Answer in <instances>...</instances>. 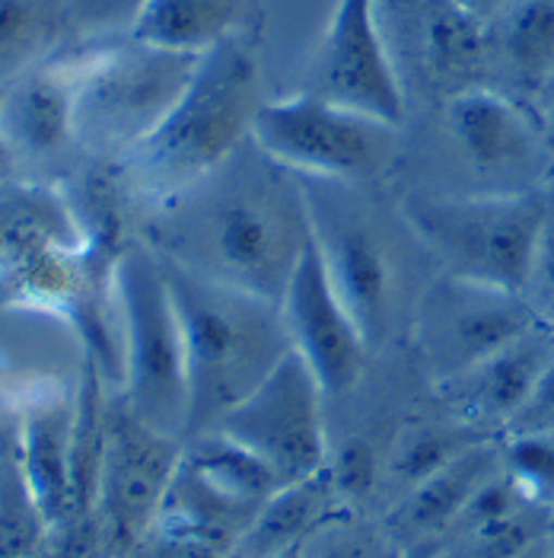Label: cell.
<instances>
[{
	"instance_id": "6da1fadb",
	"label": "cell",
	"mask_w": 554,
	"mask_h": 558,
	"mask_svg": "<svg viewBox=\"0 0 554 558\" xmlns=\"http://www.w3.org/2000/svg\"><path fill=\"white\" fill-rule=\"evenodd\" d=\"M137 236L185 271L281 306L312 217L297 172L246 141L223 167L153 202Z\"/></svg>"
},
{
	"instance_id": "7a4b0ae2",
	"label": "cell",
	"mask_w": 554,
	"mask_h": 558,
	"mask_svg": "<svg viewBox=\"0 0 554 558\" xmlns=\"http://www.w3.org/2000/svg\"><path fill=\"white\" fill-rule=\"evenodd\" d=\"M261 106L256 43L236 33L198 58L163 125L119 160L122 185L150 205L185 192L253 141Z\"/></svg>"
},
{
	"instance_id": "3957f363",
	"label": "cell",
	"mask_w": 554,
	"mask_h": 558,
	"mask_svg": "<svg viewBox=\"0 0 554 558\" xmlns=\"http://www.w3.org/2000/svg\"><path fill=\"white\" fill-rule=\"evenodd\" d=\"M163 268L185 342V440H192L217 428V422L243 402L294 344L278 303L185 271L167 258Z\"/></svg>"
},
{
	"instance_id": "277c9868",
	"label": "cell",
	"mask_w": 554,
	"mask_h": 558,
	"mask_svg": "<svg viewBox=\"0 0 554 558\" xmlns=\"http://www.w3.org/2000/svg\"><path fill=\"white\" fill-rule=\"evenodd\" d=\"M77 68L74 131L93 160H125L185 93L201 54L144 43L131 33L64 48Z\"/></svg>"
},
{
	"instance_id": "5b68a950",
	"label": "cell",
	"mask_w": 554,
	"mask_h": 558,
	"mask_svg": "<svg viewBox=\"0 0 554 558\" xmlns=\"http://www.w3.org/2000/svg\"><path fill=\"white\" fill-rule=\"evenodd\" d=\"M552 189L513 195H418L402 205L415 243L443 275L526 294Z\"/></svg>"
},
{
	"instance_id": "8992f818",
	"label": "cell",
	"mask_w": 554,
	"mask_h": 558,
	"mask_svg": "<svg viewBox=\"0 0 554 558\" xmlns=\"http://www.w3.org/2000/svg\"><path fill=\"white\" fill-rule=\"evenodd\" d=\"M112 298L122 329V399L150 428L185 440L188 371L185 342L163 258L144 236H128L112 265Z\"/></svg>"
},
{
	"instance_id": "52a82bcc",
	"label": "cell",
	"mask_w": 554,
	"mask_h": 558,
	"mask_svg": "<svg viewBox=\"0 0 554 558\" xmlns=\"http://www.w3.org/2000/svg\"><path fill=\"white\" fill-rule=\"evenodd\" d=\"M253 141L299 179L325 182H373L395 157L398 125L294 93L258 109Z\"/></svg>"
},
{
	"instance_id": "ba28073f",
	"label": "cell",
	"mask_w": 554,
	"mask_h": 558,
	"mask_svg": "<svg viewBox=\"0 0 554 558\" xmlns=\"http://www.w3.org/2000/svg\"><path fill=\"white\" fill-rule=\"evenodd\" d=\"M303 189L325 271L367 344L377 348L392 332L402 301V275L389 236L380 220L344 195L347 182L303 179Z\"/></svg>"
},
{
	"instance_id": "9c48e42d",
	"label": "cell",
	"mask_w": 554,
	"mask_h": 558,
	"mask_svg": "<svg viewBox=\"0 0 554 558\" xmlns=\"http://www.w3.org/2000/svg\"><path fill=\"white\" fill-rule=\"evenodd\" d=\"M443 125L475 175L471 195L535 192L552 182L554 144L539 116L494 86H469L443 102Z\"/></svg>"
},
{
	"instance_id": "30bf717a",
	"label": "cell",
	"mask_w": 554,
	"mask_h": 558,
	"mask_svg": "<svg viewBox=\"0 0 554 558\" xmlns=\"http://www.w3.org/2000/svg\"><path fill=\"white\" fill-rule=\"evenodd\" d=\"M322 399L309 364L299 351H287L281 364L258 384L243 402H236L220 422V434L233 437L278 475L281 485L325 473V418Z\"/></svg>"
},
{
	"instance_id": "8fae6325",
	"label": "cell",
	"mask_w": 554,
	"mask_h": 558,
	"mask_svg": "<svg viewBox=\"0 0 554 558\" xmlns=\"http://www.w3.org/2000/svg\"><path fill=\"white\" fill-rule=\"evenodd\" d=\"M542 323L526 294L436 275L418 298L415 339L436 384L471 371Z\"/></svg>"
},
{
	"instance_id": "7c38bea8",
	"label": "cell",
	"mask_w": 554,
	"mask_h": 558,
	"mask_svg": "<svg viewBox=\"0 0 554 558\" xmlns=\"http://www.w3.org/2000/svg\"><path fill=\"white\" fill-rule=\"evenodd\" d=\"M299 93L402 129L405 89L380 26V0L335 3Z\"/></svg>"
},
{
	"instance_id": "4fadbf2b",
	"label": "cell",
	"mask_w": 554,
	"mask_h": 558,
	"mask_svg": "<svg viewBox=\"0 0 554 558\" xmlns=\"http://www.w3.org/2000/svg\"><path fill=\"white\" fill-rule=\"evenodd\" d=\"M182 440L144 425L122 392L106 402V447L99 466L96 514L119 543H137L157 523L182 463Z\"/></svg>"
},
{
	"instance_id": "5bb4252c",
	"label": "cell",
	"mask_w": 554,
	"mask_h": 558,
	"mask_svg": "<svg viewBox=\"0 0 554 558\" xmlns=\"http://www.w3.org/2000/svg\"><path fill=\"white\" fill-rule=\"evenodd\" d=\"M281 313H284L294 351H299V357L316 374L325 399L342 396L357 384L367 364L370 344L338 298L325 271L322 253L316 246V236L306 243L297 268L287 281V291L281 298Z\"/></svg>"
},
{
	"instance_id": "9a60e30c",
	"label": "cell",
	"mask_w": 554,
	"mask_h": 558,
	"mask_svg": "<svg viewBox=\"0 0 554 558\" xmlns=\"http://www.w3.org/2000/svg\"><path fill=\"white\" fill-rule=\"evenodd\" d=\"M77 68L67 51H58L0 86V137L16 163L58 160L77 147L74 131Z\"/></svg>"
},
{
	"instance_id": "2e32d148",
	"label": "cell",
	"mask_w": 554,
	"mask_h": 558,
	"mask_svg": "<svg viewBox=\"0 0 554 558\" xmlns=\"http://www.w3.org/2000/svg\"><path fill=\"white\" fill-rule=\"evenodd\" d=\"M554 361V323L542 319L471 371L436 384L459 422L491 430L510 425Z\"/></svg>"
},
{
	"instance_id": "e0dca14e",
	"label": "cell",
	"mask_w": 554,
	"mask_h": 558,
	"mask_svg": "<svg viewBox=\"0 0 554 558\" xmlns=\"http://www.w3.org/2000/svg\"><path fill=\"white\" fill-rule=\"evenodd\" d=\"M74 422H77V392L67 389H51L29 399L16 422L23 470L48 533L71 523Z\"/></svg>"
},
{
	"instance_id": "ac0fdd59",
	"label": "cell",
	"mask_w": 554,
	"mask_h": 558,
	"mask_svg": "<svg viewBox=\"0 0 554 558\" xmlns=\"http://www.w3.org/2000/svg\"><path fill=\"white\" fill-rule=\"evenodd\" d=\"M501 466H504V444H497L494 437L475 444L463 457L446 463L440 473L408 488L398 508L389 517V530L395 533L398 543H408L418 549L427 539L450 536L456 517L463 514L475 488Z\"/></svg>"
},
{
	"instance_id": "d6986e66",
	"label": "cell",
	"mask_w": 554,
	"mask_h": 558,
	"mask_svg": "<svg viewBox=\"0 0 554 558\" xmlns=\"http://www.w3.org/2000/svg\"><path fill=\"white\" fill-rule=\"evenodd\" d=\"M418 43L427 77L446 96L481 86L491 61V33L481 16L456 0H418Z\"/></svg>"
},
{
	"instance_id": "ffe728a7",
	"label": "cell",
	"mask_w": 554,
	"mask_h": 558,
	"mask_svg": "<svg viewBox=\"0 0 554 558\" xmlns=\"http://www.w3.org/2000/svg\"><path fill=\"white\" fill-rule=\"evenodd\" d=\"M256 0H144L131 36L185 54H205L236 33H249Z\"/></svg>"
},
{
	"instance_id": "44dd1931",
	"label": "cell",
	"mask_w": 554,
	"mask_h": 558,
	"mask_svg": "<svg viewBox=\"0 0 554 558\" xmlns=\"http://www.w3.org/2000/svg\"><path fill=\"white\" fill-rule=\"evenodd\" d=\"M491 58L529 93L554 68V0H507L491 20Z\"/></svg>"
},
{
	"instance_id": "7402d4cb",
	"label": "cell",
	"mask_w": 554,
	"mask_h": 558,
	"mask_svg": "<svg viewBox=\"0 0 554 558\" xmlns=\"http://www.w3.org/2000/svg\"><path fill=\"white\" fill-rule=\"evenodd\" d=\"M332 473L312 475L303 482L281 485L253 517L246 533L236 539L233 558H271L291 546L303 543L322 514L325 505V485Z\"/></svg>"
},
{
	"instance_id": "603a6c76",
	"label": "cell",
	"mask_w": 554,
	"mask_h": 558,
	"mask_svg": "<svg viewBox=\"0 0 554 558\" xmlns=\"http://www.w3.org/2000/svg\"><path fill=\"white\" fill-rule=\"evenodd\" d=\"M67 0H0V86L64 51Z\"/></svg>"
},
{
	"instance_id": "cb8c5ba5",
	"label": "cell",
	"mask_w": 554,
	"mask_h": 558,
	"mask_svg": "<svg viewBox=\"0 0 554 558\" xmlns=\"http://www.w3.org/2000/svg\"><path fill=\"white\" fill-rule=\"evenodd\" d=\"M182 460L201 475L213 492L246 508H261L281 488L278 475L271 473L253 450H246L243 444H236L233 437L220 430L192 437Z\"/></svg>"
},
{
	"instance_id": "d4e9b609",
	"label": "cell",
	"mask_w": 554,
	"mask_h": 558,
	"mask_svg": "<svg viewBox=\"0 0 554 558\" xmlns=\"http://www.w3.org/2000/svg\"><path fill=\"white\" fill-rule=\"evenodd\" d=\"M48 536L20 457L16 425L0 422V558H29Z\"/></svg>"
},
{
	"instance_id": "484cf974",
	"label": "cell",
	"mask_w": 554,
	"mask_h": 558,
	"mask_svg": "<svg viewBox=\"0 0 554 558\" xmlns=\"http://www.w3.org/2000/svg\"><path fill=\"white\" fill-rule=\"evenodd\" d=\"M491 434L481 428H471L466 422H453V425H418L408 428L389 460V473L392 478L408 492L418 482H424L433 473H440L446 463H453L456 457H463L469 447L488 440Z\"/></svg>"
},
{
	"instance_id": "4316f807",
	"label": "cell",
	"mask_w": 554,
	"mask_h": 558,
	"mask_svg": "<svg viewBox=\"0 0 554 558\" xmlns=\"http://www.w3.org/2000/svg\"><path fill=\"white\" fill-rule=\"evenodd\" d=\"M552 508L549 505H529L507 520L488 523L469 530L456 539H450L443 558H513L522 553L532 539L549 533Z\"/></svg>"
},
{
	"instance_id": "83f0119b",
	"label": "cell",
	"mask_w": 554,
	"mask_h": 558,
	"mask_svg": "<svg viewBox=\"0 0 554 558\" xmlns=\"http://www.w3.org/2000/svg\"><path fill=\"white\" fill-rule=\"evenodd\" d=\"M504 466L519 482V488L539 501L554 505V430L539 434H507Z\"/></svg>"
},
{
	"instance_id": "f1b7e54d",
	"label": "cell",
	"mask_w": 554,
	"mask_h": 558,
	"mask_svg": "<svg viewBox=\"0 0 554 558\" xmlns=\"http://www.w3.org/2000/svg\"><path fill=\"white\" fill-rule=\"evenodd\" d=\"M144 0H67L71 43L86 45L128 33Z\"/></svg>"
},
{
	"instance_id": "f546056e",
	"label": "cell",
	"mask_w": 554,
	"mask_h": 558,
	"mask_svg": "<svg viewBox=\"0 0 554 558\" xmlns=\"http://www.w3.org/2000/svg\"><path fill=\"white\" fill-rule=\"evenodd\" d=\"M332 482H335V488H342L350 498L370 495V488L377 482V457H373L370 444H364V440L344 444L342 457L332 466Z\"/></svg>"
},
{
	"instance_id": "4dcf8cb0",
	"label": "cell",
	"mask_w": 554,
	"mask_h": 558,
	"mask_svg": "<svg viewBox=\"0 0 554 558\" xmlns=\"http://www.w3.org/2000/svg\"><path fill=\"white\" fill-rule=\"evenodd\" d=\"M529 303L539 310V316H554V192L552 208L545 217L542 236H539V250H535V262H532V278L526 288Z\"/></svg>"
},
{
	"instance_id": "1f68e13d",
	"label": "cell",
	"mask_w": 554,
	"mask_h": 558,
	"mask_svg": "<svg viewBox=\"0 0 554 558\" xmlns=\"http://www.w3.org/2000/svg\"><path fill=\"white\" fill-rule=\"evenodd\" d=\"M539 430H554V361L529 392L519 415L507 425V434H539Z\"/></svg>"
},
{
	"instance_id": "d6a6232c",
	"label": "cell",
	"mask_w": 554,
	"mask_h": 558,
	"mask_svg": "<svg viewBox=\"0 0 554 558\" xmlns=\"http://www.w3.org/2000/svg\"><path fill=\"white\" fill-rule=\"evenodd\" d=\"M303 558H364V549L354 536H347L344 530H312L303 539Z\"/></svg>"
},
{
	"instance_id": "836d02e7",
	"label": "cell",
	"mask_w": 554,
	"mask_h": 558,
	"mask_svg": "<svg viewBox=\"0 0 554 558\" xmlns=\"http://www.w3.org/2000/svg\"><path fill=\"white\" fill-rule=\"evenodd\" d=\"M535 96V106H532V112L539 116V122H542V129L549 134V141L554 144V68L552 74L539 84V89L532 93Z\"/></svg>"
},
{
	"instance_id": "e575fe53",
	"label": "cell",
	"mask_w": 554,
	"mask_h": 558,
	"mask_svg": "<svg viewBox=\"0 0 554 558\" xmlns=\"http://www.w3.org/2000/svg\"><path fill=\"white\" fill-rule=\"evenodd\" d=\"M456 3H459V7H466V10H471L475 16H481V20L488 23V20H491V16H494L507 0H456Z\"/></svg>"
},
{
	"instance_id": "d590c367",
	"label": "cell",
	"mask_w": 554,
	"mask_h": 558,
	"mask_svg": "<svg viewBox=\"0 0 554 558\" xmlns=\"http://www.w3.org/2000/svg\"><path fill=\"white\" fill-rule=\"evenodd\" d=\"M513 558H554V546L549 539V533H542L539 539H532L522 553H516Z\"/></svg>"
},
{
	"instance_id": "8d00e7d4",
	"label": "cell",
	"mask_w": 554,
	"mask_h": 558,
	"mask_svg": "<svg viewBox=\"0 0 554 558\" xmlns=\"http://www.w3.org/2000/svg\"><path fill=\"white\" fill-rule=\"evenodd\" d=\"M16 167H20V163H16V157H13V150H10V147H7V141L0 137V185H3V179L16 170Z\"/></svg>"
},
{
	"instance_id": "74e56055",
	"label": "cell",
	"mask_w": 554,
	"mask_h": 558,
	"mask_svg": "<svg viewBox=\"0 0 554 558\" xmlns=\"http://www.w3.org/2000/svg\"><path fill=\"white\" fill-rule=\"evenodd\" d=\"M271 558H303V543H297V546H291V549H284V553H278V556Z\"/></svg>"
},
{
	"instance_id": "f35d334b",
	"label": "cell",
	"mask_w": 554,
	"mask_h": 558,
	"mask_svg": "<svg viewBox=\"0 0 554 558\" xmlns=\"http://www.w3.org/2000/svg\"><path fill=\"white\" fill-rule=\"evenodd\" d=\"M549 539H552V546H554V505H552V523H549Z\"/></svg>"
},
{
	"instance_id": "ab89813d",
	"label": "cell",
	"mask_w": 554,
	"mask_h": 558,
	"mask_svg": "<svg viewBox=\"0 0 554 558\" xmlns=\"http://www.w3.org/2000/svg\"><path fill=\"white\" fill-rule=\"evenodd\" d=\"M552 192H554V172H552Z\"/></svg>"
}]
</instances>
